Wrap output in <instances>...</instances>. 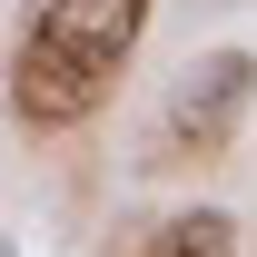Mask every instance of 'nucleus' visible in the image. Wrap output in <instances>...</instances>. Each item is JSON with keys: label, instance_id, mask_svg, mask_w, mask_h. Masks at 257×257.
<instances>
[{"label": "nucleus", "instance_id": "3", "mask_svg": "<svg viewBox=\"0 0 257 257\" xmlns=\"http://www.w3.org/2000/svg\"><path fill=\"white\" fill-rule=\"evenodd\" d=\"M139 257H237V218H227L218 198H188V208H168V218L149 227Z\"/></svg>", "mask_w": 257, "mask_h": 257}, {"label": "nucleus", "instance_id": "2", "mask_svg": "<svg viewBox=\"0 0 257 257\" xmlns=\"http://www.w3.org/2000/svg\"><path fill=\"white\" fill-rule=\"evenodd\" d=\"M247 109H257V50L247 40L198 50V60L178 69V89H168V149H178V159H218V149H237Z\"/></svg>", "mask_w": 257, "mask_h": 257}, {"label": "nucleus", "instance_id": "1", "mask_svg": "<svg viewBox=\"0 0 257 257\" xmlns=\"http://www.w3.org/2000/svg\"><path fill=\"white\" fill-rule=\"evenodd\" d=\"M159 0H40L20 50H10V109L20 128H79L139 60Z\"/></svg>", "mask_w": 257, "mask_h": 257}]
</instances>
